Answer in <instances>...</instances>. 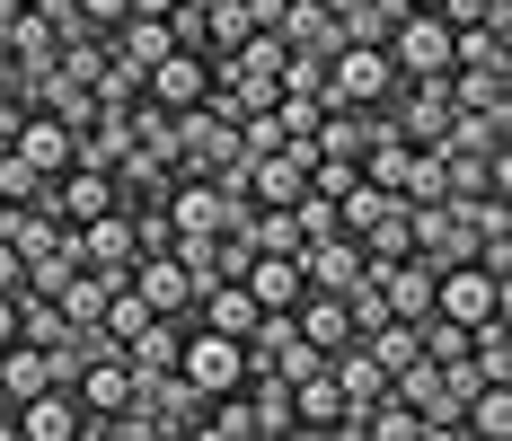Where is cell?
<instances>
[{
	"label": "cell",
	"instance_id": "8fae6325",
	"mask_svg": "<svg viewBox=\"0 0 512 441\" xmlns=\"http://www.w3.org/2000/svg\"><path fill=\"white\" fill-rule=\"evenodd\" d=\"M177 353H186V318H151L142 336H124V362H133V380H159V371H177Z\"/></svg>",
	"mask_w": 512,
	"mask_h": 441
},
{
	"label": "cell",
	"instance_id": "ba28073f",
	"mask_svg": "<svg viewBox=\"0 0 512 441\" xmlns=\"http://www.w3.org/2000/svg\"><path fill=\"white\" fill-rule=\"evenodd\" d=\"M71 397H80V424H89V415H115V406L133 397V362H124V344H115V353H89V362L71 371Z\"/></svg>",
	"mask_w": 512,
	"mask_h": 441
},
{
	"label": "cell",
	"instance_id": "83f0119b",
	"mask_svg": "<svg viewBox=\"0 0 512 441\" xmlns=\"http://www.w3.org/2000/svg\"><path fill=\"white\" fill-rule=\"evenodd\" d=\"M0 441H18V406H9V389H0Z\"/></svg>",
	"mask_w": 512,
	"mask_h": 441
},
{
	"label": "cell",
	"instance_id": "7c38bea8",
	"mask_svg": "<svg viewBox=\"0 0 512 441\" xmlns=\"http://www.w3.org/2000/svg\"><path fill=\"white\" fill-rule=\"evenodd\" d=\"M248 424L256 441H292V380L283 371H248Z\"/></svg>",
	"mask_w": 512,
	"mask_h": 441
},
{
	"label": "cell",
	"instance_id": "484cf974",
	"mask_svg": "<svg viewBox=\"0 0 512 441\" xmlns=\"http://www.w3.org/2000/svg\"><path fill=\"white\" fill-rule=\"evenodd\" d=\"M0 344H18V300L0 292Z\"/></svg>",
	"mask_w": 512,
	"mask_h": 441
},
{
	"label": "cell",
	"instance_id": "ac0fdd59",
	"mask_svg": "<svg viewBox=\"0 0 512 441\" xmlns=\"http://www.w3.org/2000/svg\"><path fill=\"white\" fill-rule=\"evenodd\" d=\"M106 45L124 53V62H133V71H151L159 53H177V36H168V18H124V27H115V36H106Z\"/></svg>",
	"mask_w": 512,
	"mask_h": 441
},
{
	"label": "cell",
	"instance_id": "d4e9b609",
	"mask_svg": "<svg viewBox=\"0 0 512 441\" xmlns=\"http://www.w3.org/2000/svg\"><path fill=\"white\" fill-rule=\"evenodd\" d=\"M18 283H27V256H18V247L0 239V292H18Z\"/></svg>",
	"mask_w": 512,
	"mask_h": 441
},
{
	"label": "cell",
	"instance_id": "d6986e66",
	"mask_svg": "<svg viewBox=\"0 0 512 441\" xmlns=\"http://www.w3.org/2000/svg\"><path fill=\"white\" fill-rule=\"evenodd\" d=\"M151 318H159V309H151L142 292H133V283H115V292H106V309H98V327H106L115 344H124V336H142Z\"/></svg>",
	"mask_w": 512,
	"mask_h": 441
},
{
	"label": "cell",
	"instance_id": "9c48e42d",
	"mask_svg": "<svg viewBox=\"0 0 512 441\" xmlns=\"http://www.w3.org/2000/svg\"><path fill=\"white\" fill-rule=\"evenodd\" d=\"M18 441H80V397H71V380H53V389H36L18 406Z\"/></svg>",
	"mask_w": 512,
	"mask_h": 441
},
{
	"label": "cell",
	"instance_id": "277c9868",
	"mask_svg": "<svg viewBox=\"0 0 512 441\" xmlns=\"http://www.w3.org/2000/svg\"><path fill=\"white\" fill-rule=\"evenodd\" d=\"M433 309L460 318V327H477V318L512 309V283H495L486 265H442V274H433Z\"/></svg>",
	"mask_w": 512,
	"mask_h": 441
},
{
	"label": "cell",
	"instance_id": "e0dca14e",
	"mask_svg": "<svg viewBox=\"0 0 512 441\" xmlns=\"http://www.w3.org/2000/svg\"><path fill=\"white\" fill-rule=\"evenodd\" d=\"M451 106L460 115H512V80L504 71H451Z\"/></svg>",
	"mask_w": 512,
	"mask_h": 441
},
{
	"label": "cell",
	"instance_id": "4fadbf2b",
	"mask_svg": "<svg viewBox=\"0 0 512 441\" xmlns=\"http://www.w3.org/2000/svg\"><path fill=\"white\" fill-rule=\"evenodd\" d=\"M239 283L256 292V309H292V300L309 292V283H301V247H292V256H248Z\"/></svg>",
	"mask_w": 512,
	"mask_h": 441
},
{
	"label": "cell",
	"instance_id": "44dd1931",
	"mask_svg": "<svg viewBox=\"0 0 512 441\" xmlns=\"http://www.w3.org/2000/svg\"><path fill=\"white\" fill-rule=\"evenodd\" d=\"M362 256H371V265H389V256H415V239H407V203H389V212L362 230Z\"/></svg>",
	"mask_w": 512,
	"mask_h": 441
},
{
	"label": "cell",
	"instance_id": "ffe728a7",
	"mask_svg": "<svg viewBox=\"0 0 512 441\" xmlns=\"http://www.w3.org/2000/svg\"><path fill=\"white\" fill-rule=\"evenodd\" d=\"M274 89H283V98H309V106H327V62H318V53H283Z\"/></svg>",
	"mask_w": 512,
	"mask_h": 441
},
{
	"label": "cell",
	"instance_id": "52a82bcc",
	"mask_svg": "<svg viewBox=\"0 0 512 441\" xmlns=\"http://www.w3.org/2000/svg\"><path fill=\"white\" fill-rule=\"evenodd\" d=\"M362 274H371V256H362V239H345V230H327V239L301 247V283H309V292H336V300H345Z\"/></svg>",
	"mask_w": 512,
	"mask_h": 441
},
{
	"label": "cell",
	"instance_id": "603a6c76",
	"mask_svg": "<svg viewBox=\"0 0 512 441\" xmlns=\"http://www.w3.org/2000/svg\"><path fill=\"white\" fill-rule=\"evenodd\" d=\"M274 371H283V380H309V371H327V353H318L309 336H292L283 353H274Z\"/></svg>",
	"mask_w": 512,
	"mask_h": 441
},
{
	"label": "cell",
	"instance_id": "7a4b0ae2",
	"mask_svg": "<svg viewBox=\"0 0 512 441\" xmlns=\"http://www.w3.org/2000/svg\"><path fill=\"white\" fill-rule=\"evenodd\" d=\"M407 239L442 274V265H468L477 256V221H468V203H407Z\"/></svg>",
	"mask_w": 512,
	"mask_h": 441
},
{
	"label": "cell",
	"instance_id": "9a60e30c",
	"mask_svg": "<svg viewBox=\"0 0 512 441\" xmlns=\"http://www.w3.org/2000/svg\"><path fill=\"white\" fill-rule=\"evenodd\" d=\"M327 380L345 389V406H371V397L389 389V371H380V362H371L362 344H336V353H327Z\"/></svg>",
	"mask_w": 512,
	"mask_h": 441
},
{
	"label": "cell",
	"instance_id": "6da1fadb",
	"mask_svg": "<svg viewBox=\"0 0 512 441\" xmlns=\"http://www.w3.org/2000/svg\"><path fill=\"white\" fill-rule=\"evenodd\" d=\"M177 371H186V380H195L204 397L248 389V344H239V336H221V327H204V318H186V353H177Z\"/></svg>",
	"mask_w": 512,
	"mask_h": 441
},
{
	"label": "cell",
	"instance_id": "cb8c5ba5",
	"mask_svg": "<svg viewBox=\"0 0 512 441\" xmlns=\"http://www.w3.org/2000/svg\"><path fill=\"white\" fill-rule=\"evenodd\" d=\"M80 18H89V36H115L133 9H124V0H80Z\"/></svg>",
	"mask_w": 512,
	"mask_h": 441
},
{
	"label": "cell",
	"instance_id": "3957f363",
	"mask_svg": "<svg viewBox=\"0 0 512 441\" xmlns=\"http://www.w3.org/2000/svg\"><path fill=\"white\" fill-rule=\"evenodd\" d=\"M389 62H398V80H451V27L433 9H407L389 27Z\"/></svg>",
	"mask_w": 512,
	"mask_h": 441
},
{
	"label": "cell",
	"instance_id": "4316f807",
	"mask_svg": "<svg viewBox=\"0 0 512 441\" xmlns=\"http://www.w3.org/2000/svg\"><path fill=\"white\" fill-rule=\"evenodd\" d=\"M124 9H133V18H168L177 0H124Z\"/></svg>",
	"mask_w": 512,
	"mask_h": 441
},
{
	"label": "cell",
	"instance_id": "8992f818",
	"mask_svg": "<svg viewBox=\"0 0 512 441\" xmlns=\"http://www.w3.org/2000/svg\"><path fill=\"white\" fill-rule=\"evenodd\" d=\"M133 292L151 300L159 318H195V300H204V283L177 265V247H159V256H133Z\"/></svg>",
	"mask_w": 512,
	"mask_h": 441
},
{
	"label": "cell",
	"instance_id": "5b68a950",
	"mask_svg": "<svg viewBox=\"0 0 512 441\" xmlns=\"http://www.w3.org/2000/svg\"><path fill=\"white\" fill-rule=\"evenodd\" d=\"M204 89H212V53H159L151 71H142V98L151 106H168V115H186V106H204Z\"/></svg>",
	"mask_w": 512,
	"mask_h": 441
},
{
	"label": "cell",
	"instance_id": "2e32d148",
	"mask_svg": "<svg viewBox=\"0 0 512 441\" xmlns=\"http://www.w3.org/2000/svg\"><path fill=\"white\" fill-rule=\"evenodd\" d=\"M468 441H504L512 433V380H477V397H468Z\"/></svg>",
	"mask_w": 512,
	"mask_h": 441
},
{
	"label": "cell",
	"instance_id": "30bf717a",
	"mask_svg": "<svg viewBox=\"0 0 512 441\" xmlns=\"http://www.w3.org/2000/svg\"><path fill=\"white\" fill-rule=\"evenodd\" d=\"M309 195V159L301 150H265L248 168V203H301Z\"/></svg>",
	"mask_w": 512,
	"mask_h": 441
},
{
	"label": "cell",
	"instance_id": "f1b7e54d",
	"mask_svg": "<svg viewBox=\"0 0 512 441\" xmlns=\"http://www.w3.org/2000/svg\"><path fill=\"white\" fill-rule=\"evenodd\" d=\"M0 159H9V124H0Z\"/></svg>",
	"mask_w": 512,
	"mask_h": 441
},
{
	"label": "cell",
	"instance_id": "7402d4cb",
	"mask_svg": "<svg viewBox=\"0 0 512 441\" xmlns=\"http://www.w3.org/2000/svg\"><path fill=\"white\" fill-rule=\"evenodd\" d=\"M45 195H53V177H36V168L9 150V159H0V203H45Z\"/></svg>",
	"mask_w": 512,
	"mask_h": 441
},
{
	"label": "cell",
	"instance_id": "5bb4252c",
	"mask_svg": "<svg viewBox=\"0 0 512 441\" xmlns=\"http://www.w3.org/2000/svg\"><path fill=\"white\" fill-rule=\"evenodd\" d=\"M292 318H301V336L318 344V353L354 344V318H345V300H336V292H301V300H292Z\"/></svg>",
	"mask_w": 512,
	"mask_h": 441
}]
</instances>
